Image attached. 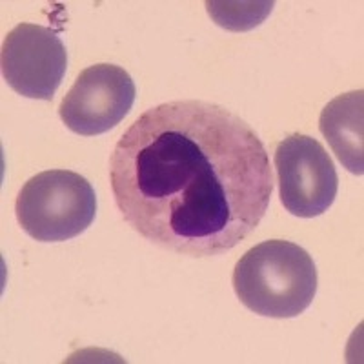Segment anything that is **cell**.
<instances>
[{
	"mask_svg": "<svg viewBox=\"0 0 364 364\" xmlns=\"http://www.w3.org/2000/svg\"><path fill=\"white\" fill-rule=\"evenodd\" d=\"M120 215L168 252L220 255L252 235L273 191L268 154L245 120L219 104L149 108L109 157Z\"/></svg>",
	"mask_w": 364,
	"mask_h": 364,
	"instance_id": "obj_1",
	"label": "cell"
},
{
	"mask_svg": "<svg viewBox=\"0 0 364 364\" xmlns=\"http://www.w3.org/2000/svg\"><path fill=\"white\" fill-rule=\"evenodd\" d=\"M237 297L253 314L291 318L306 311L317 294L310 253L290 240H264L240 257L233 272Z\"/></svg>",
	"mask_w": 364,
	"mask_h": 364,
	"instance_id": "obj_2",
	"label": "cell"
},
{
	"mask_svg": "<svg viewBox=\"0 0 364 364\" xmlns=\"http://www.w3.org/2000/svg\"><path fill=\"white\" fill-rule=\"evenodd\" d=\"M15 213L22 230L35 240L63 242L79 237L95 220V190L75 171H42L22 186Z\"/></svg>",
	"mask_w": 364,
	"mask_h": 364,
	"instance_id": "obj_3",
	"label": "cell"
},
{
	"mask_svg": "<svg viewBox=\"0 0 364 364\" xmlns=\"http://www.w3.org/2000/svg\"><path fill=\"white\" fill-rule=\"evenodd\" d=\"M281 203L291 215L314 219L333 204L339 190L336 164L310 135L286 136L275 149Z\"/></svg>",
	"mask_w": 364,
	"mask_h": 364,
	"instance_id": "obj_4",
	"label": "cell"
},
{
	"mask_svg": "<svg viewBox=\"0 0 364 364\" xmlns=\"http://www.w3.org/2000/svg\"><path fill=\"white\" fill-rule=\"evenodd\" d=\"M0 68L18 95L51 100L66 75V46L51 28L24 22L6 35Z\"/></svg>",
	"mask_w": 364,
	"mask_h": 364,
	"instance_id": "obj_5",
	"label": "cell"
},
{
	"mask_svg": "<svg viewBox=\"0 0 364 364\" xmlns=\"http://www.w3.org/2000/svg\"><path fill=\"white\" fill-rule=\"evenodd\" d=\"M135 82L115 64H95L77 77L58 115L77 135L93 136L120 124L135 102Z\"/></svg>",
	"mask_w": 364,
	"mask_h": 364,
	"instance_id": "obj_6",
	"label": "cell"
},
{
	"mask_svg": "<svg viewBox=\"0 0 364 364\" xmlns=\"http://www.w3.org/2000/svg\"><path fill=\"white\" fill-rule=\"evenodd\" d=\"M364 93L350 91L324 106L318 129L350 173H364Z\"/></svg>",
	"mask_w": 364,
	"mask_h": 364,
	"instance_id": "obj_7",
	"label": "cell"
},
{
	"mask_svg": "<svg viewBox=\"0 0 364 364\" xmlns=\"http://www.w3.org/2000/svg\"><path fill=\"white\" fill-rule=\"evenodd\" d=\"M275 8L273 2L262 0V2H217L208 0L206 9L211 21L228 31H250V29L261 26L268 18L272 9Z\"/></svg>",
	"mask_w": 364,
	"mask_h": 364,
	"instance_id": "obj_8",
	"label": "cell"
}]
</instances>
